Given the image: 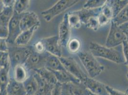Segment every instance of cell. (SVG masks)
Returning <instances> with one entry per match:
<instances>
[{
	"label": "cell",
	"instance_id": "cell-12",
	"mask_svg": "<svg viewBox=\"0 0 128 95\" xmlns=\"http://www.w3.org/2000/svg\"><path fill=\"white\" fill-rule=\"evenodd\" d=\"M91 92L97 95H110L106 85L96 79L86 77L82 82Z\"/></svg>",
	"mask_w": 128,
	"mask_h": 95
},
{
	"label": "cell",
	"instance_id": "cell-45",
	"mask_svg": "<svg viewBox=\"0 0 128 95\" xmlns=\"http://www.w3.org/2000/svg\"><path fill=\"white\" fill-rule=\"evenodd\" d=\"M125 93L128 95V87H127V90H126V91H125Z\"/></svg>",
	"mask_w": 128,
	"mask_h": 95
},
{
	"label": "cell",
	"instance_id": "cell-1",
	"mask_svg": "<svg viewBox=\"0 0 128 95\" xmlns=\"http://www.w3.org/2000/svg\"><path fill=\"white\" fill-rule=\"evenodd\" d=\"M90 52L95 57L104 58L115 63H124L120 53L114 48H108L91 42L89 45Z\"/></svg>",
	"mask_w": 128,
	"mask_h": 95
},
{
	"label": "cell",
	"instance_id": "cell-16",
	"mask_svg": "<svg viewBox=\"0 0 128 95\" xmlns=\"http://www.w3.org/2000/svg\"><path fill=\"white\" fill-rule=\"evenodd\" d=\"M54 74L58 82L63 84L64 83L73 82L80 83L81 82L79 79H76L72 75L70 74L66 70L59 71H52Z\"/></svg>",
	"mask_w": 128,
	"mask_h": 95
},
{
	"label": "cell",
	"instance_id": "cell-40",
	"mask_svg": "<svg viewBox=\"0 0 128 95\" xmlns=\"http://www.w3.org/2000/svg\"><path fill=\"white\" fill-rule=\"evenodd\" d=\"M8 35V32L7 27L0 25V38L7 39Z\"/></svg>",
	"mask_w": 128,
	"mask_h": 95
},
{
	"label": "cell",
	"instance_id": "cell-3",
	"mask_svg": "<svg viewBox=\"0 0 128 95\" xmlns=\"http://www.w3.org/2000/svg\"><path fill=\"white\" fill-rule=\"evenodd\" d=\"M31 51V48L15 46L9 47L8 53L11 68L17 65H24Z\"/></svg>",
	"mask_w": 128,
	"mask_h": 95
},
{
	"label": "cell",
	"instance_id": "cell-28",
	"mask_svg": "<svg viewBox=\"0 0 128 95\" xmlns=\"http://www.w3.org/2000/svg\"><path fill=\"white\" fill-rule=\"evenodd\" d=\"M68 21L71 28L80 29L81 25L82 22L79 15L75 12V11L68 13Z\"/></svg>",
	"mask_w": 128,
	"mask_h": 95
},
{
	"label": "cell",
	"instance_id": "cell-8",
	"mask_svg": "<svg viewBox=\"0 0 128 95\" xmlns=\"http://www.w3.org/2000/svg\"><path fill=\"white\" fill-rule=\"evenodd\" d=\"M21 14H18L14 11V14L7 26L8 35L7 38L8 44H14V42L22 32L20 28Z\"/></svg>",
	"mask_w": 128,
	"mask_h": 95
},
{
	"label": "cell",
	"instance_id": "cell-44",
	"mask_svg": "<svg viewBox=\"0 0 128 95\" xmlns=\"http://www.w3.org/2000/svg\"><path fill=\"white\" fill-rule=\"evenodd\" d=\"M90 95H97L95 94H94L92 92H91L90 91Z\"/></svg>",
	"mask_w": 128,
	"mask_h": 95
},
{
	"label": "cell",
	"instance_id": "cell-6",
	"mask_svg": "<svg viewBox=\"0 0 128 95\" xmlns=\"http://www.w3.org/2000/svg\"><path fill=\"white\" fill-rule=\"evenodd\" d=\"M64 69L70 74L72 75L82 82L88 76L81 68L80 65L75 59L72 57L59 58Z\"/></svg>",
	"mask_w": 128,
	"mask_h": 95
},
{
	"label": "cell",
	"instance_id": "cell-35",
	"mask_svg": "<svg viewBox=\"0 0 128 95\" xmlns=\"http://www.w3.org/2000/svg\"><path fill=\"white\" fill-rule=\"evenodd\" d=\"M122 45L123 53L125 58L124 63L128 67V41L124 42Z\"/></svg>",
	"mask_w": 128,
	"mask_h": 95
},
{
	"label": "cell",
	"instance_id": "cell-39",
	"mask_svg": "<svg viewBox=\"0 0 128 95\" xmlns=\"http://www.w3.org/2000/svg\"><path fill=\"white\" fill-rule=\"evenodd\" d=\"M98 19L99 22V24L100 26H102L108 24L109 22H111V21L108 19L107 17L104 16L100 13L99 15L98 16Z\"/></svg>",
	"mask_w": 128,
	"mask_h": 95
},
{
	"label": "cell",
	"instance_id": "cell-46",
	"mask_svg": "<svg viewBox=\"0 0 128 95\" xmlns=\"http://www.w3.org/2000/svg\"><path fill=\"white\" fill-rule=\"evenodd\" d=\"M126 77H127V79H128V71L127 72V75H126Z\"/></svg>",
	"mask_w": 128,
	"mask_h": 95
},
{
	"label": "cell",
	"instance_id": "cell-34",
	"mask_svg": "<svg viewBox=\"0 0 128 95\" xmlns=\"http://www.w3.org/2000/svg\"><path fill=\"white\" fill-rule=\"evenodd\" d=\"M34 49L38 53H44L46 52L44 46L42 42L40 40L36 42L34 46Z\"/></svg>",
	"mask_w": 128,
	"mask_h": 95
},
{
	"label": "cell",
	"instance_id": "cell-20",
	"mask_svg": "<svg viewBox=\"0 0 128 95\" xmlns=\"http://www.w3.org/2000/svg\"><path fill=\"white\" fill-rule=\"evenodd\" d=\"M45 68L51 71H59L65 70L59 58L48 53Z\"/></svg>",
	"mask_w": 128,
	"mask_h": 95
},
{
	"label": "cell",
	"instance_id": "cell-18",
	"mask_svg": "<svg viewBox=\"0 0 128 95\" xmlns=\"http://www.w3.org/2000/svg\"><path fill=\"white\" fill-rule=\"evenodd\" d=\"M102 8L95 9H87L83 8L75 12L79 15L81 22L85 25L87 21L93 17H98L100 13Z\"/></svg>",
	"mask_w": 128,
	"mask_h": 95
},
{
	"label": "cell",
	"instance_id": "cell-5",
	"mask_svg": "<svg viewBox=\"0 0 128 95\" xmlns=\"http://www.w3.org/2000/svg\"><path fill=\"white\" fill-rule=\"evenodd\" d=\"M111 25L107 36L105 46L114 48L121 44L124 42L128 41L127 38L118 26L114 22H110Z\"/></svg>",
	"mask_w": 128,
	"mask_h": 95
},
{
	"label": "cell",
	"instance_id": "cell-41",
	"mask_svg": "<svg viewBox=\"0 0 128 95\" xmlns=\"http://www.w3.org/2000/svg\"><path fill=\"white\" fill-rule=\"evenodd\" d=\"M118 26L126 36L128 41V22L124 23Z\"/></svg>",
	"mask_w": 128,
	"mask_h": 95
},
{
	"label": "cell",
	"instance_id": "cell-23",
	"mask_svg": "<svg viewBox=\"0 0 128 95\" xmlns=\"http://www.w3.org/2000/svg\"><path fill=\"white\" fill-rule=\"evenodd\" d=\"M13 69V79L16 81L23 83L28 77L27 75V69L24 65H17Z\"/></svg>",
	"mask_w": 128,
	"mask_h": 95
},
{
	"label": "cell",
	"instance_id": "cell-30",
	"mask_svg": "<svg viewBox=\"0 0 128 95\" xmlns=\"http://www.w3.org/2000/svg\"><path fill=\"white\" fill-rule=\"evenodd\" d=\"M107 0H88L83 5V8L87 9H95L102 8L105 4Z\"/></svg>",
	"mask_w": 128,
	"mask_h": 95
},
{
	"label": "cell",
	"instance_id": "cell-31",
	"mask_svg": "<svg viewBox=\"0 0 128 95\" xmlns=\"http://www.w3.org/2000/svg\"><path fill=\"white\" fill-rule=\"evenodd\" d=\"M10 68L8 52L0 51V68Z\"/></svg>",
	"mask_w": 128,
	"mask_h": 95
},
{
	"label": "cell",
	"instance_id": "cell-42",
	"mask_svg": "<svg viewBox=\"0 0 128 95\" xmlns=\"http://www.w3.org/2000/svg\"><path fill=\"white\" fill-rule=\"evenodd\" d=\"M5 7H14L16 0H2Z\"/></svg>",
	"mask_w": 128,
	"mask_h": 95
},
{
	"label": "cell",
	"instance_id": "cell-13",
	"mask_svg": "<svg viewBox=\"0 0 128 95\" xmlns=\"http://www.w3.org/2000/svg\"><path fill=\"white\" fill-rule=\"evenodd\" d=\"M71 27L68 21V15H64L62 21L58 27V38L61 46L66 47L67 44L70 40Z\"/></svg>",
	"mask_w": 128,
	"mask_h": 95
},
{
	"label": "cell",
	"instance_id": "cell-43",
	"mask_svg": "<svg viewBox=\"0 0 128 95\" xmlns=\"http://www.w3.org/2000/svg\"><path fill=\"white\" fill-rule=\"evenodd\" d=\"M4 7H5V6L4 5L2 0H0V13L3 11Z\"/></svg>",
	"mask_w": 128,
	"mask_h": 95
},
{
	"label": "cell",
	"instance_id": "cell-24",
	"mask_svg": "<svg viewBox=\"0 0 128 95\" xmlns=\"http://www.w3.org/2000/svg\"><path fill=\"white\" fill-rule=\"evenodd\" d=\"M14 14V7H5L0 13V25L7 27Z\"/></svg>",
	"mask_w": 128,
	"mask_h": 95
},
{
	"label": "cell",
	"instance_id": "cell-32",
	"mask_svg": "<svg viewBox=\"0 0 128 95\" xmlns=\"http://www.w3.org/2000/svg\"><path fill=\"white\" fill-rule=\"evenodd\" d=\"M100 13L111 21L113 19L114 16L112 8L108 0L106 1V2L103 6L102 7V11Z\"/></svg>",
	"mask_w": 128,
	"mask_h": 95
},
{
	"label": "cell",
	"instance_id": "cell-19",
	"mask_svg": "<svg viewBox=\"0 0 128 95\" xmlns=\"http://www.w3.org/2000/svg\"><path fill=\"white\" fill-rule=\"evenodd\" d=\"M34 71L38 73L40 77L48 84L54 86L58 82L53 72L46 68H43Z\"/></svg>",
	"mask_w": 128,
	"mask_h": 95
},
{
	"label": "cell",
	"instance_id": "cell-7",
	"mask_svg": "<svg viewBox=\"0 0 128 95\" xmlns=\"http://www.w3.org/2000/svg\"><path fill=\"white\" fill-rule=\"evenodd\" d=\"M48 55L47 52L42 54L38 53L31 48V53L24 64L25 67L27 69L34 71L45 68Z\"/></svg>",
	"mask_w": 128,
	"mask_h": 95
},
{
	"label": "cell",
	"instance_id": "cell-25",
	"mask_svg": "<svg viewBox=\"0 0 128 95\" xmlns=\"http://www.w3.org/2000/svg\"><path fill=\"white\" fill-rule=\"evenodd\" d=\"M108 1L110 6L112 7L113 12L114 18L115 16H117L118 14L128 4V0H113Z\"/></svg>",
	"mask_w": 128,
	"mask_h": 95
},
{
	"label": "cell",
	"instance_id": "cell-14",
	"mask_svg": "<svg viewBox=\"0 0 128 95\" xmlns=\"http://www.w3.org/2000/svg\"><path fill=\"white\" fill-rule=\"evenodd\" d=\"M6 92L7 95H26L23 83L11 78L7 87Z\"/></svg>",
	"mask_w": 128,
	"mask_h": 95
},
{
	"label": "cell",
	"instance_id": "cell-37",
	"mask_svg": "<svg viewBox=\"0 0 128 95\" xmlns=\"http://www.w3.org/2000/svg\"><path fill=\"white\" fill-rule=\"evenodd\" d=\"M61 94L62 84L57 82V83L54 86L50 95H61Z\"/></svg>",
	"mask_w": 128,
	"mask_h": 95
},
{
	"label": "cell",
	"instance_id": "cell-38",
	"mask_svg": "<svg viewBox=\"0 0 128 95\" xmlns=\"http://www.w3.org/2000/svg\"><path fill=\"white\" fill-rule=\"evenodd\" d=\"M8 49L9 46L6 39L0 38V51L8 52Z\"/></svg>",
	"mask_w": 128,
	"mask_h": 95
},
{
	"label": "cell",
	"instance_id": "cell-36",
	"mask_svg": "<svg viewBox=\"0 0 128 95\" xmlns=\"http://www.w3.org/2000/svg\"><path fill=\"white\" fill-rule=\"evenodd\" d=\"M106 88L110 95H128L125 92L116 90L109 85H106Z\"/></svg>",
	"mask_w": 128,
	"mask_h": 95
},
{
	"label": "cell",
	"instance_id": "cell-4",
	"mask_svg": "<svg viewBox=\"0 0 128 95\" xmlns=\"http://www.w3.org/2000/svg\"><path fill=\"white\" fill-rule=\"evenodd\" d=\"M78 1V0H59L50 8L42 11L41 14L44 20L50 22L54 17L73 6Z\"/></svg>",
	"mask_w": 128,
	"mask_h": 95
},
{
	"label": "cell",
	"instance_id": "cell-11",
	"mask_svg": "<svg viewBox=\"0 0 128 95\" xmlns=\"http://www.w3.org/2000/svg\"><path fill=\"white\" fill-rule=\"evenodd\" d=\"M40 21L38 15L34 11H26L21 14L20 28L22 32L39 27Z\"/></svg>",
	"mask_w": 128,
	"mask_h": 95
},
{
	"label": "cell",
	"instance_id": "cell-2",
	"mask_svg": "<svg viewBox=\"0 0 128 95\" xmlns=\"http://www.w3.org/2000/svg\"><path fill=\"white\" fill-rule=\"evenodd\" d=\"M78 56L89 77L94 79L104 71V66L90 51H80Z\"/></svg>",
	"mask_w": 128,
	"mask_h": 95
},
{
	"label": "cell",
	"instance_id": "cell-21",
	"mask_svg": "<svg viewBox=\"0 0 128 95\" xmlns=\"http://www.w3.org/2000/svg\"><path fill=\"white\" fill-rule=\"evenodd\" d=\"M26 95H36L38 91V84L34 76L31 75L22 83Z\"/></svg>",
	"mask_w": 128,
	"mask_h": 95
},
{
	"label": "cell",
	"instance_id": "cell-27",
	"mask_svg": "<svg viewBox=\"0 0 128 95\" xmlns=\"http://www.w3.org/2000/svg\"><path fill=\"white\" fill-rule=\"evenodd\" d=\"M112 21L118 26L128 22V4L112 19Z\"/></svg>",
	"mask_w": 128,
	"mask_h": 95
},
{
	"label": "cell",
	"instance_id": "cell-10",
	"mask_svg": "<svg viewBox=\"0 0 128 95\" xmlns=\"http://www.w3.org/2000/svg\"><path fill=\"white\" fill-rule=\"evenodd\" d=\"M41 41L44 46L46 52L58 58L62 56L61 46L58 36L45 38Z\"/></svg>",
	"mask_w": 128,
	"mask_h": 95
},
{
	"label": "cell",
	"instance_id": "cell-15",
	"mask_svg": "<svg viewBox=\"0 0 128 95\" xmlns=\"http://www.w3.org/2000/svg\"><path fill=\"white\" fill-rule=\"evenodd\" d=\"M39 27H35L31 29L22 32L20 34L17 38L14 44L17 46H26L30 42L34 33Z\"/></svg>",
	"mask_w": 128,
	"mask_h": 95
},
{
	"label": "cell",
	"instance_id": "cell-22",
	"mask_svg": "<svg viewBox=\"0 0 128 95\" xmlns=\"http://www.w3.org/2000/svg\"><path fill=\"white\" fill-rule=\"evenodd\" d=\"M8 68H0V95H7L6 89L9 83V70Z\"/></svg>",
	"mask_w": 128,
	"mask_h": 95
},
{
	"label": "cell",
	"instance_id": "cell-26",
	"mask_svg": "<svg viewBox=\"0 0 128 95\" xmlns=\"http://www.w3.org/2000/svg\"><path fill=\"white\" fill-rule=\"evenodd\" d=\"M31 1L29 0H16L14 6V10L18 14H22L26 12L30 7Z\"/></svg>",
	"mask_w": 128,
	"mask_h": 95
},
{
	"label": "cell",
	"instance_id": "cell-29",
	"mask_svg": "<svg viewBox=\"0 0 128 95\" xmlns=\"http://www.w3.org/2000/svg\"><path fill=\"white\" fill-rule=\"evenodd\" d=\"M81 47V43L78 39L74 38L70 40L66 47L70 53L72 54L78 53L80 51Z\"/></svg>",
	"mask_w": 128,
	"mask_h": 95
},
{
	"label": "cell",
	"instance_id": "cell-9",
	"mask_svg": "<svg viewBox=\"0 0 128 95\" xmlns=\"http://www.w3.org/2000/svg\"><path fill=\"white\" fill-rule=\"evenodd\" d=\"M61 95H90V91L82 82L62 84Z\"/></svg>",
	"mask_w": 128,
	"mask_h": 95
},
{
	"label": "cell",
	"instance_id": "cell-33",
	"mask_svg": "<svg viewBox=\"0 0 128 95\" xmlns=\"http://www.w3.org/2000/svg\"><path fill=\"white\" fill-rule=\"evenodd\" d=\"M85 25L86 28L93 30L94 31H97L100 27L98 19V17H93L89 19L86 22Z\"/></svg>",
	"mask_w": 128,
	"mask_h": 95
},
{
	"label": "cell",
	"instance_id": "cell-17",
	"mask_svg": "<svg viewBox=\"0 0 128 95\" xmlns=\"http://www.w3.org/2000/svg\"><path fill=\"white\" fill-rule=\"evenodd\" d=\"M33 75L36 80L38 84V91L36 95H51V91L54 86L48 84L36 72H34Z\"/></svg>",
	"mask_w": 128,
	"mask_h": 95
}]
</instances>
